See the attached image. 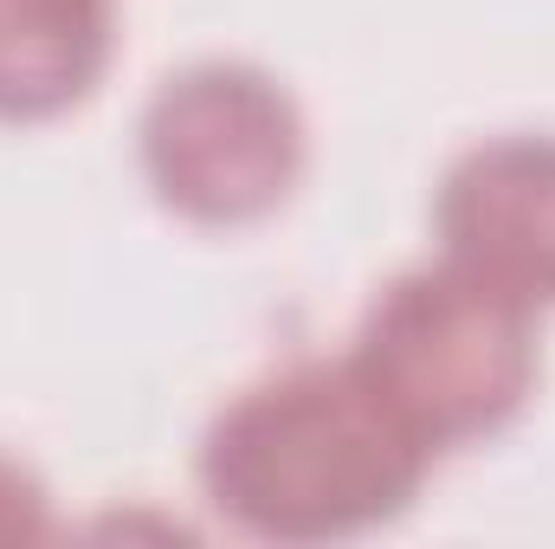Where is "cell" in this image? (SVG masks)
Instances as JSON below:
<instances>
[{
	"label": "cell",
	"instance_id": "cell-6",
	"mask_svg": "<svg viewBox=\"0 0 555 549\" xmlns=\"http://www.w3.org/2000/svg\"><path fill=\"white\" fill-rule=\"evenodd\" d=\"M33 537H52V498L33 465L0 452V544H33Z\"/></svg>",
	"mask_w": 555,
	"mask_h": 549
},
{
	"label": "cell",
	"instance_id": "cell-4",
	"mask_svg": "<svg viewBox=\"0 0 555 549\" xmlns=\"http://www.w3.org/2000/svg\"><path fill=\"white\" fill-rule=\"evenodd\" d=\"M439 259L555 310V137H491L465 149L433 194Z\"/></svg>",
	"mask_w": 555,
	"mask_h": 549
},
{
	"label": "cell",
	"instance_id": "cell-1",
	"mask_svg": "<svg viewBox=\"0 0 555 549\" xmlns=\"http://www.w3.org/2000/svg\"><path fill=\"white\" fill-rule=\"evenodd\" d=\"M433 452L349 356L291 362L207 420L194 478L220 524L259 544H343L395 524Z\"/></svg>",
	"mask_w": 555,
	"mask_h": 549
},
{
	"label": "cell",
	"instance_id": "cell-2",
	"mask_svg": "<svg viewBox=\"0 0 555 549\" xmlns=\"http://www.w3.org/2000/svg\"><path fill=\"white\" fill-rule=\"evenodd\" d=\"M349 362L439 459L465 439L504 433L537 395V310L452 259H433L375 291Z\"/></svg>",
	"mask_w": 555,
	"mask_h": 549
},
{
	"label": "cell",
	"instance_id": "cell-3",
	"mask_svg": "<svg viewBox=\"0 0 555 549\" xmlns=\"http://www.w3.org/2000/svg\"><path fill=\"white\" fill-rule=\"evenodd\" d=\"M149 194L207 233L272 220L297 194L310 130L297 98L246 59H201L155 85L137 124Z\"/></svg>",
	"mask_w": 555,
	"mask_h": 549
},
{
	"label": "cell",
	"instance_id": "cell-5",
	"mask_svg": "<svg viewBox=\"0 0 555 549\" xmlns=\"http://www.w3.org/2000/svg\"><path fill=\"white\" fill-rule=\"evenodd\" d=\"M117 59V0H0V124L78 111Z\"/></svg>",
	"mask_w": 555,
	"mask_h": 549
}]
</instances>
